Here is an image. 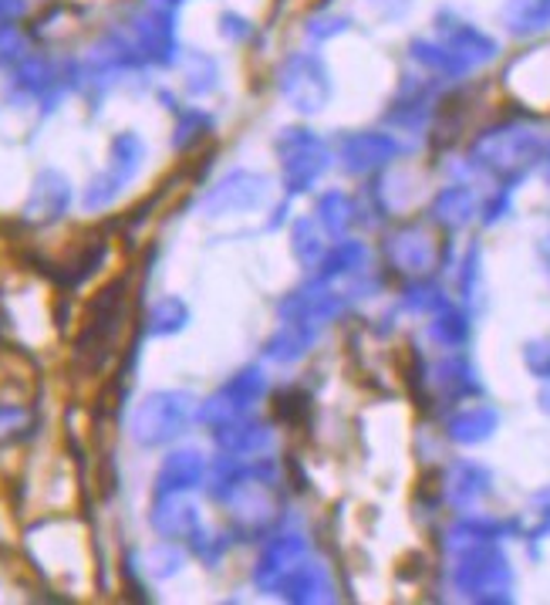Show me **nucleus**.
Masks as SVG:
<instances>
[{
  "instance_id": "obj_18",
  "label": "nucleus",
  "mask_w": 550,
  "mask_h": 605,
  "mask_svg": "<svg viewBox=\"0 0 550 605\" xmlns=\"http://www.w3.org/2000/svg\"><path fill=\"white\" fill-rule=\"evenodd\" d=\"M503 24L516 38L543 31V27H550V0H507Z\"/></svg>"
},
{
  "instance_id": "obj_30",
  "label": "nucleus",
  "mask_w": 550,
  "mask_h": 605,
  "mask_svg": "<svg viewBox=\"0 0 550 605\" xmlns=\"http://www.w3.org/2000/svg\"><path fill=\"white\" fill-rule=\"evenodd\" d=\"M524 366L534 379H550V339H534L524 345Z\"/></svg>"
},
{
  "instance_id": "obj_20",
  "label": "nucleus",
  "mask_w": 550,
  "mask_h": 605,
  "mask_svg": "<svg viewBox=\"0 0 550 605\" xmlns=\"http://www.w3.org/2000/svg\"><path fill=\"white\" fill-rule=\"evenodd\" d=\"M369 267V248L361 240H338V248H331L318 267V278L331 281V278H348L358 275V270Z\"/></svg>"
},
{
  "instance_id": "obj_17",
  "label": "nucleus",
  "mask_w": 550,
  "mask_h": 605,
  "mask_svg": "<svg viewBox=\"0 0 550 605\" xmlns=\"http://www.w3.org/2000/svg\"><path fill=\"white\" fill-rule=\"evenodd\" d=\"M476 214V197L466 187H446L433 200V220L443 224L446 230H460L473 220Z\"/></svg>"
},
{
  "instance_id": "obj_25",
  "label": "nucleus",
  "mask_w": 550,
  "mask_h": 605,
  "mask_svg": "<svg viewBox=\"0 0 550 605\" xmlns=\"http://www.w3.org/2000/svg\"><path fill=\"white\" fill-rule=\"evenodd\" d=\"M291 251L300 261V267H321V261L328 254V244H324L321 230L315 227V220H308V217L294 220V227H291Z\"/></svg>"
},
{
  "instance_id": "obj_36",
  "label": "nucleus",
  "mask_w": 550,
  "mask_h": 605,
  "mask_svg": "<svg viewBox=\"0 0 550 605\" xmlns=\"http://www.w3.org/2000/svg\"><path fill=\"white\" fill-rule=\"evenodd\" d=\"M537 403H540V409H543V413H550V379H547V386L540 389V396H537Z\"/></svg>"
},
{
  "instance_id": "obj_6",
  "label": "nucleus",
  "mask_w": 550,
  "mask_h": 605,
  "mask_svg": "<svg viewBox=\"0 0 550 605\" xmlns=\"http://www.w3.org/2000/svg\"><path fill=\"white\" fill-rule=\"evenodd\" d=\"M187 416H190L187 396H169V392L149 396L136 416V437L142 443H163L187 427Z\"/></svg>"
},
{
  "instance_id": "obj_7",
  "label": "nucleus",
  "mask_w": 550,
  "mask_h": 605,
  "mask_svg": "<svg viewBox=\"0 0 550 605\" xmlns=\"http://www.w3.org/2000/svg\"><path fill=\"white\" fill-rule=\"evenodd\" d=\"M267 392V379L260 369H243L240 376H233L227 382L223 392H217L206 406H203V419L209 423H230V419H240L243 413H247L260 396Z\"/></svg>"
},
{
  "instance_id": "obj_34",
  "label": "nucleus",
  "mask_w": 550,
  "mask_h": 605,
  "mask_svg": "<svg viewBox=\"0 0 550 605\" xmlns=\"http://www.w3.org/2000/svg\"><path fill=\"white\" fill-rule=\"evenodd\" d=\"M479 278V251L473 248L470 254H466V264H463V294L466 298H473V281Z\"/></svg>"
},
{
  "instance_id": "obj_14",
  "label": "nucleus",
  "mask_w": 550,
  "mask_h": 605,
  "mask_svg": "<svg viewBox=\"0 0 550 605\" xmlns=\"http://www.w3.org/2000/svg\"><path fill=\"white\" fill-rule=\"evenodd\" d=\"M304 549H308V544H304L300 534H278V538H270L264 558L257 562L254 582H257L264 592H278V585H281V579L287 575V568H291L297 558H304Z\"/></svg>"
},
{
  "instance_id": "obj_4",
  "label": "nucleus",
  "mask_w": 550,
  "mask_h": 605,
  "mask_svg": "<svg viewBox=\"0 0 550 605\" xmlns=\"http://www.w3.org/2000/svg\"><path fill=\"white\" fill-rule=\"evenodd\" d=\"M281 166H284V187L291 197L308 193L331 166L328 146L311 129H284L278 139Z\"/></svg>"
},
{
  "instance_id": "obj_22",
  "label": "nucleus",
  "mask_w": 550,
  "mask_h": 605,
  "mask_svg": "<svg viewBox=\"0 0 550 605\" xmlns=\"http://www.w3.org/2000/svg\"><path fill=\"white\" fill-rule=\"evenodd\" d=\"M358 220V206L348 193L331 190L318 200V224L331 234V237H345L351 230V224Z\"/></svg>"
},
{
  "instance_id": "obj_12",
  "label": "nucleus",
  "mask_w": 550,
  "mask_h": 605,
  "mask_svg": "<svg viewBox=\"0 0 550 605\" xmlns=\"http://www.w3.org/2000/svg\"><path fill=\"white\" fill-rule=\"evenodd\" d=\"M273 595H281L287 602H300V605L338 598V595H334V585L328 579V571L318 562H308V558H297L287 568V575L281 579V585H278V592H273Z\"/></svg>"
},
{
  "instance_id": "obj_28",
  "label": "nucleus",
  "mask_w": 550,
  "mask_h": 605,
  "mask_svg": "<svg viewBox=\"0 0 550 605\" xmlns=\"http://www.w3.org/2000/svg\"><path fill=\"white\" fill-rule=\"evenodd\" d=\"M402 305L409 312H419V315H436L439 308L449 305V301H446V294H443L439 285H433V281H412L402 291Z\"/></svg>"
},
{
  "instance_id": "obj_13",
  "label": "nucleus",
  "mask_w": 550,
  "mask_h": 605,
  "mask_svg": "<svg viewBox=\"0 0 550 605\" xmlns=\"http://www.w3.org/2000/svg\"><path fill=\"white\" fill-rule=\"evenodd\" d=\"M439 41L452 51V54H460L463 62L470 65V68H476V65H483V62H494L497 58V41L490 38V35H483L479 27H473V24H466V21H443L439 24Z\"/></svg>"
},
{
  "instance_id": "obj_35",
  "label": "nucleus",
  "mask_w": 550,
  "mask_h": 605,
  "mask_svg": "<svg viewBox=\"0 0 550 605\" xmlns=\"http://www.w3.org/2000/svg\"><path fill=\"white\" fill-rule=\"evenodd\" d=\"M534 507H540L543 518H550V488H543V491L534 494Z\"/></svg>"
},
{
  "instance_id": "obj_23",
  "label": "nucleus",
  "mask_w": 550,
  "mask_h": 605,
  "mask_svg": "<svg viewBox=\"0 0 550 605\" xmlns=\"http://www.w3.org/2000/svg\"><path fill=\"white\" fill-rule=\"evenodd\" d=\"M270 440H273L270 427H264V423H251V419H230L220 430V443L233 453H260L270 446Z\"/></svg>"
},
{
  "instance_id": "obj_1",
  "label": "nucleus",
  "mask_w": 550,
  "mask_h": 605,
  "mask_svg": "<svg viewBox=\"0 0 550 605\" xmlns=\"http://www.w3.org/2000/svg\"><path fill=\"white\" fill-rule=\"evenodd\" d=\"M540 160H543V139L530 126H516V123L486 129L470 146V163L483 173L497 176L503 187H513L516 179H524Z\"/></svg>"
},
{
  "instance_id": "obj_19",
  "label": "nucleus",
  "mask_w": 550,
  "mask_h": 605,
  "mask_svg": "<svg viewBox=\"0 0 550 605\" xmlns=\"http://www.w3.org/2000/svg\"><path fill=\"white\" fill-rule=\"evenodd\" d=\"M318 331L315 328H304V325H294V322H284L278 328V336H270L267 342V358L281 362V366H291V362H300L304 355H308L311 342H315Z\"/></svg>"
},
{
  "instance_id": "obj_24",
  "label": "nucleus",
  "mask_w": 550,
  "mask_h": 605,
  "mask_svg": "<svg viewBox=\"0 0 550 605\" xmlns=\"http://www.w3.org/2000/svg\"><path fill=\"white\" fill-rule=\"evenodd\" d=\"M433 379H436V386L446 392L449 400H463V396H470V392H476V389H479L473 366H470L466 358H460V355L443 358L439 366L433 369Z\"/></svg>"
},
{
  "instance_id": "obj_16",
  "label": "nucleus",
  "mask_w": 550,
  "mask_h": 605,
  "mask_svg": "<svg viewBox=\"0 0 550 605\" xmlns=\"http://www.w3.org/2000/svg\"><path fill=\"white\" fill-rule=\"evenodd\" d=\"M510 531H516L513 521H494V518H466L460 525H452L446 534L449 552H463L473 549V544H497L503 541Z\"/></svg>"
},
{
  "instance_id": "obj_9",
  "label": "nucleus",
  "mask_w": 550,
  "mask_h": 605,
  "mask_svg": "<svg viewBox=\"0 0 550 605\" xmlns=\"http://www.w3.org/2000/svg\"><path fill=\"white\" fill-rule=\"evenodd\" d=\"M402 156V146L385 133H355L342 139V166L348 173H375Z\"/></svg>"
},
{
  "instance_id": "obj_3",
  "label": "nucleus",
  "mask_w": 550,
  "mask_h": 605,
  "mask_svg": "<svg viewBox=\"0 0 550 605\" xmlns=\"http://www.w3.org/2000/svg\"><path fill=\"white\" fill-rule=\"evenodd\" d=\"M278 88L281 99L300 115H318L331 102V75L328 65L321 62V54L315 51H297L284 58L278 72Z\"/></svg>"
},
{
  "instance_id": "obj_26",
  "label": "nucleus",
  "mask_w": 550,
  "mask_h": 605,
  "mask_svg": "<svg viewBox=\"0 0 550 605\" xmlns=\"http://www.w3.org/2000/svg\"><path fill=\"white\" fill-rule=\"evenodd\" d=\"M430 336H433L439 345H446V349L463 345V342L470 339V318H466L460 308L446 305V308H439V312L433 315V322H430Z\"/></svg>"
},
{
  "instance_id": "obj_32",
  "label": "nucleus",
  "mask_w": 550,
  "mask_h": 605,
  "mask_svg": "<svg viewBox=\"0 0 550 605\" xmlns=\"http://www.w3.org/2000/svg\"><path fill=\"white\" fill-rule=\"evenodd\" d=\"M345 31H348V17H338V14H324V17H315L308 24V38H315V41L338 38Z\"/></svg>"
},
{
  "instance_id": "obj_29",
  "label": "nucleus",
  "mask_w": 550,
  "mask_h": 605,
  "mask_svg": "<svg viewBox=\"0 0 550 605\" xmlns=\"http://www.w3.org/2000/svg\"><path fill=\"white\" fill-rule=\"evenodd\" d=\"M65 203H68V187H65V179L61 176H54V173H48L41 184H38V193H35V203H30V210H48V220L51 217H57L61 210H65Z\"/></svg>"
},
{
  "instance_id": "obj_2",
  "label": "nucleus",
  "mask_w": 550,
  "mask_h": 605,
  "mask_svg": "<svg viewBox=\"0 0 550 605\" xmlns=\"http://www.w3.org/2000/svg\"><path fill=\"white\" fill-rule=\"evenodd\" d=\"M452 585L470 602L500 605L513 598V568L497 544H473L456 552Z\"/></svg>"
},
{
  "instance_id": "obj_15",
  "label": "nucleus",
  "mask_w": 550,
  "mask_h": 605,
  "mask_svg": "<svg viewBox=\"0 0 550 605\" xmlns=\"http://www.w3.org/2000/svg\"><path fill=\"white\" fill-rule=\"evenodd\" d=\"M500 427V413L494 406H470V409H460L452 413L449 423H446V437L452 443H463V446H476L483 440H490Z\"/></svg>"
},
{
  "instance_id": "obj_31",
  "label": "nucleus",
  "mask_w": 550,
  "mask_h": 605,
  "mask_svg": "<svg viewBox=\"0 0 550 605\" xmlns=\"http://www.w3.org/2000/svg\"><path fill=\"white\" fill-rule=\"evenodd\" d=\"M182 318H187V308L179 301H163V305L149 315V331H176L182 328Z\"/></svg>"
},
{
  "instance_id": "obj_11",
  "label": "nucleus",
  "mask_w": 550,
  "mask_h": 605,
  "mask_svg": "<svg viewBox=\"0 0 550 605\" xmlns=\"http://www.w3.org/2000/svg\"><path fill=\"white\" fill-rule=\"evenodd\" d=\"M443 491H446V501L460 511H470L473 504H479L486 494L494 491V474L486 470L483 464H473V461H456L446 467V477H443Z\"/></svg>"
},
{
  "instance_id": "obj_10",
  "label": "nucleus",
  "mask_w": 550,
  "mask_h": 605,
  "mask_svg": "<svg viewBox=\"0 0 550 605\" xmlns=\"http://www.w3.org/2000/svg\"><path fill=\"white\" fill-rule=\"evenodd\" d=\"M385 254L392 267L406 270V275H425L436 264V240L422 227H399L385 240Z\"/></svg>"
},
{
  "instance_id": "obj_8",
  "label": "nucleus",
  "mask_w": 550,
  "mask_h": 605,
  "mask_svg": "<svg viewBox=\"0 0 550 605\" xmlns=\"http://www.w3.org/2000/svg\"><path fill=\"white\" fill-rule=\"evenodd\" d=\"M267 176L260 173H247V169H236L227 179H220L213 193L206 197V210L213 217L217 214H236V210H254L267 200Z\"/></svg>"
},
{
  "instance_id": "obj_21",
  "label": "nucleus",
  "mask_w": 550,
  "mask_h": 605,
  "mask_svg": "<svg viewBox=\"0 0 550 605\" xmlns=\"http://www.w3.org/2000/svg\"><path fill=\"white\" fill-rule=\"evenodd\" d=\"M412 58L433 75H443V78H463L466 72H473L460 54H452L443 41H422L415 38L412 41Z\"/></svg>"
},
{
  "instance_id": "obj_27",
  "label": "nucleus",
  "mask_w": 550,
  "mask_h": 605,
  "mask_svg": "<svg viewBox=\"0 0 550 605\" xmlns=\"http://www.w3.org/2000/svg\"><path fill=\"white\" fill-rule=\"evenodd\" d=\"M203 474V461L200 453H172L166 470H163V488H193Z\"/></svg>"
},
{
  "instance_id": "obj_5",
  "label": "nucleus",
  "mask_w": 550,
  "mask_h": 605,
  "mask_svg": "<svg viewBox=\"0 0 550 605\" xmlns=\"http://www.w3.org/2000/svg\"><path fill=\"white\" fill-rule=\"evenodd\" d=\"M345 312V298L338 291H331L321 278L304 285L297 291H291L284 301H281V318L284 322H294V325H304V328H324L331 325Z\"/></svg>"
},
{
  "instance_id": "obj_33",
  "label": "nucleus",
  "mask_w": 550,
  "mask_h": 605,
  "mask_svg": "<svg viewBox=\"0 0 550 605\" xmlns=\"http://www.w3.org/2000/svg\"><path fill=\"white\" fill-rule=\"evenodd\" d=\"M409 4H412V0H364V8H369L375 17H382V21L406 17L409 14Z\"/></svg>"
}]
</instances>
